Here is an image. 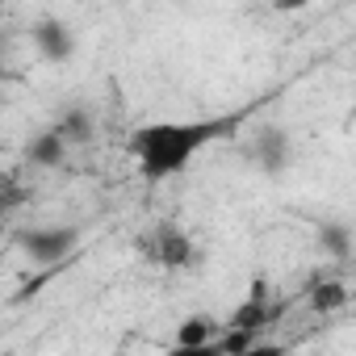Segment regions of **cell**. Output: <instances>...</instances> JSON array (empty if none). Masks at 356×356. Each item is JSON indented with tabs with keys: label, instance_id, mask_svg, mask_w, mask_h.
Returning a JSON list of instances; mask_svg holds the SVG:
<instances>
[{
	"label": "cell",
	"instance_id": "cell-2",
	"mask_svg": "<svg viewBox=\"0 0 356 356\" xmlns=\"http://www.w3.org/2000/svg\"><path fill=\"white\" fill-rule=\"evenodd\" d=\"M143 252H147V260H155V264H163V268H189V264L197 260L193 239L176 227V222H159V227L143 239Z\"/></svg>",
	"mask_w": 356,
	"mask_h": 356
},
{
	"label": "cell",
	"instance_id": "cell-11",
	"mask_svg": "<svg viewBox=\"0 0 356 356\" xmlns=\"http://www.w3.org/2000/svg\"><path fill=\"white\" fill-rule=\"evenodd\" d=\"M55 130L76 147V143H88L92 138V118H88V109H63L59 122H55Z\"/></svg>",
	"mask_w": 356,
	"mask_h": 356
},
{
	"label": "cell",
	"instance_id": "cell-4",
	"mask_svg": "<svg viewBox=\"0 0 356 356\" xmlns=\"http://www.w3.org/2000/svg\"><path fill=\"white\" fill-rule=\"evenodd\" d=\"M252 163L260 168V172H268V176H277V172H285L289 168V134L281 130V126H260L256 130V138H252Z\"/></svg>",
	"mask_w": 356,
	"mask_h": 356
},
{
	"label": "cell",
	"instance_id": "cell-6",
	"mask_svg": "<svg viewBox=\"0 0 356 356\" xmlns=\"http://www.w3.org/2000/svg\"><path fill=\"white\" fill-rule=\"evenodd\" d=\"M214 339H218V323L214 314H189L181 327H176V352H214Z\"/></svg>",
	"mask_w": 356,
	"mask_h": 356
},
{
	"label": "cell",
	"instance_id": "cell-10",
	"mask_svg": "<svg viewBox=\"0 0 356 356\" xmlns=\"http://www.w3.org/2000/svg\"><path fill=\"white\" fill-rule=\"evenodd\" d=\"M318 243H323L327 256L348 260L352 256V231H348V222H318Z\"/></svg>",
	"mask_w": 356,
	"mask_h": 356
},
{
	"label": "cell",
	"instance_id": "cell-1",
	"mask_svg": "<svg viewBox=\"0 0 356 356\" xmlns=\"http://www.w3.org/2000/svg\"><path fill=\"white\" fill-rule=\"evenodd\" d=\"M239 126V118H206V122H147L130 134V155L143 172V181H168V176L185 172L193 163V155L202 147H210L214 138L231 134Z\"/></svg>",
	"mask_w": 356,
	"mask_h": 356
},
{
	"label": "cell",
	"instance_id": "cell-5",
	"mask_svg": "<svg viewBox=\"0 0 356 356\" xmlns=\"http://www.w3.org/2000/svg\"><path fill=\"white\" fill-rule=\"evenodd\" d=\"M30 38H34V47H38V55L47 63H67L76 55V38H72V30L59 17H38L34 30H30Z\"/></svg>",
	"mask_w": 356,
	"mask_h": 356
},
{
	"label": "cell",
	"instance_id": "cell-9",
	"mask_svg": "<svg viewBox=\"0 0 356 356\" xmlns=\"http://www.w3.org/2000/svg\"><path fill=\"white\" fill-rule=\"evenodd\" d=\"M306 302H310L314 314H335V310L348 306V285H343V281H318V285L306 293Z\"/></svg>",
	"mask_w": 356,
	"mask_h": 356
},
{
	"label": "cell",
	"instance_id": "cell-3",
	"mask_svg": "<svg viewBox=\"0 0 356 356\" xmlns=\"http://www.w3.org/2000/svg\"><path fill=\"white\" fill-rule=\"evenodd\" d=\"M76 239L80 235L72 227H34V231L17 235V243L26 248V256L34 264H59V260H67L76 252Z\"/></svg>",
	"mask_w": 356,
	"mask_h": 356
},
{
	"label": "cell",
	"instance_id": "cell-7",
	"mask_svg": "<svg viewBox=\"0 0 356 356\" xmlns=\"http://www.w3.org/2000/svg\"><path fill=\"white\" fill-rule=\"evenodd\" d=\"M277 314H281V306H268V298H264V281H256V285H252V293H248V302H239V306H235L231 327L260 331V327H273V318H277Z\"/></svg>",
	"mask_w": 356,
	"mask_h": 356
},
{
	"label": "cell",
	"instance_id": "cell-8",
	"mask_svg": "<svg viewBox=\"0 0 356 356\" xmlns=\"http://www.w3.org/2000/svg\"><path fill=\"white\" fill-rule=\"evenodd\" d=\"M67 138L51 126V130H42L38 138H30V147H26V155H30V163H38V168H59L63 163V155H67Z\"/></svg>",
	"mask_w": 356,
	"mask_h": 356
},
{
	"label": "cell",
	"instance_id": "cell-12",
	"mask_svg": "<svg viewBox=\"0 0 356 356\" xmlns=\"http://www.w3.org/2000/svg\"><path fill=\"white\" fill-rule=\"evenodd\" d=\"M306 5H310V0H273V9H277V13H302Z\"/></svg>",
	"mask_w": 356,
	"mask_h": 356
}]
</instances>
